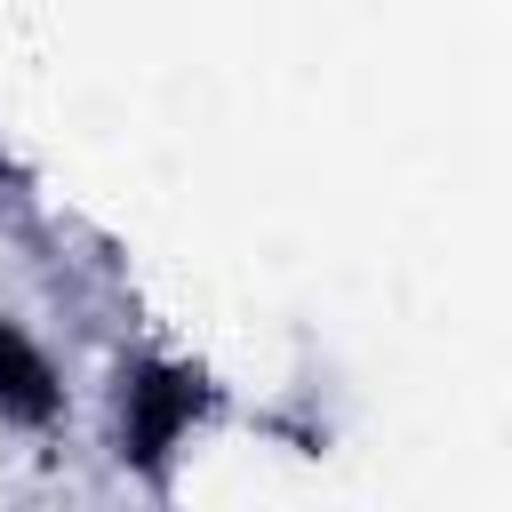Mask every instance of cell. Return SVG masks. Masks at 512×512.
I'll use <instances>...</instances> for the list:
<instances>
[{
	"label": "cell",
	"mask_w": 512,
	"mask_h": 512,
	"mask_svg": "<svg viewBox=\"0 0 512 512\" xmlns=\"http://www.w3.org/2000/svg\"><path fill=\"white\" fill-rule=\"evenodd\" d=\"M0 368H8V384H0V392H8L24 416H48V408H56V392H48V368H40V360H32V352H24L8 328H0Z\"/></svg>",
	"instance_id": "1"
}]
</instances>
